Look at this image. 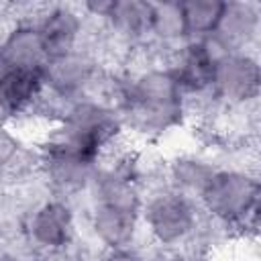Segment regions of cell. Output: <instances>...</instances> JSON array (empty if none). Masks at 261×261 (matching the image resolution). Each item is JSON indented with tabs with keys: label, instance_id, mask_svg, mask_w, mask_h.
<instances>
[{
	"label": "cell",
	"instance_id": "obj_13",
	"mask_svg": "<svg viewBox=\"0 0 261 261\" xmlns=\"http://www.w3.org/2000/svg\"><path fill=\"white\" fill-rule=\"evenodd\" d=\"M43 92L45 84L41 71L10 69L0 77V100L14 124L37 112Z\"/></svg>",
	"mask_w": 261,
	"mask_h": 261
},
{
	"label": "cell",
	"instance_id": "obj_16",
	"mask_svg": "<svg viewBox=\"0 0 261 261\" xmlns=\"http://www.w3.org/2000/svg\"><path fill=\"white\" fill-rule=\"evenodd\" d=\"M143 249H116V251H98L94 261H141Z\"/></svg>",
	"mask_w": 261,
	"mask_h": 261
},
{
	"label": "cell",
	"instance_id": "obj_19",
	"mask_svg": "<svg viewBox=\"0 0 261 261\" xmlns=\"http://www.w3.org/2000/svg\"><path fill=\"white\" fill-rule=\"evenodd\" d=\"M0 261H31V255H29V253L22 255L20 251L2 245V247H0Z\"/></svg>",
	"mask_w": 261,
	"mask_h": 261
},
{
	"label": "cell",
	"instance_id": "obj_2",
	"mask_svg": "<svg viewBox=\"0 0 261 261\" xmlns=\"http://www.w3.org/2000/svg\"><path fill=\"white\" fill-rule=\"evenodd\" d=\"M37 147V175L53 196L75 202L86 196L102 161L100 155L86 149L57 124H49Z\"/></svg>",
	"mask_w": 261,
	"mask_h": 261
},
{
	"label": "cell",
	"instance_id": "obj_3",
	"mask_svg": "<svg viewBox=\"0 0 261 261\" xmlns=\"http://www.w3.org/2000/svg\"><path fill=\"white\" fill-rule=\"evenodd\" d=\"M204 218L200 204L167 184L163 179L145 190L141 206V224L143 237L149 241V247L177 253L188 249L194 241V234Z\"/></svg>",
	"mask_w": 261,
	"mask_h": 261
},
{
	"label": "cell",
	"instance_id": "obj_12",
	"mask_svg": "<svg viewBox=\"0 0 261 261\" xmlns=\"http://www.w3.org/2000/svg\"><path fill=\"white\" fill-rule=\"evenodd\" d=\"M188 41L181 2L163 0L151 2V20H149V49L145 55L165 59L169 53L179 49Z\"/></svg>",
	"mask_w": 261,
	"mask_h": 261
},
{
	"label": "cell",
	"instance_id": "obj_7",
	"mask_svg": "<svg viewBox=\"0 0 261 261\" xmlns=\"http://www.w3.org/2000/svg\"><path fill=\"white\" fill-rule=\"evenodd\" d=\"M259 90L261 65L257 51H234L214 65L210 94L220 112L259 104Z\"/></svg>",
	"mask_w": 261,
	"mask_h": 261
},
{
	"label": "cell",
	"instance_id": "obj_4",
	"mask_svg": "<svg viewBox=\"0 0 261 261\" xmlns=\"http://www.w3.org/2000/svg\"><path fill=\"white\" fill-rule=\"evenodd\" d=\"M53 124L100 157L122 147L126 139L120 112L108 100L98 96H84L71 102Z\"/></svg>",
	"mask_w": 261,
	"mask_h": 261
},
{
	"label": "cell",
	"instance_id": "obj_18",
	"mask_svg": "<svg viewBox=\"0 0 261 261\" xmlns=\"http://www.w3.org/2000/svg\"><path fill=\"white\" fill-rule=\"evenodd\" d=\"M173 255L171 251H163V249H155V247H149L147 251H143V259L141 261H173Z\"/></svg>",
	"mask_w": 261,
	"mask_h": 261
},
{
	"label": "cell",
	"instance_id": "obj_15",
	"mask_svg": "<svg viewBox=\"0 0 261 261\" xmlns=\"http://www.w3.org/2000/svg\"><path fill=\"white\" fill-rule=\"evenodd\" d=\"M222 6H224L222 0H184L181 12H184L188 41L212 35L220 20Z\"/></svg>",
	"mask_w": 261,
	"mask_h": 261
},
{
	"label": "cell",
	"instance_id": "obj_6",
	"mask_svg": "<svg viewBox=\"0 0 261 261\" xmlns=\"http://www.w3.org/2000/svg\"><path fill=\"white\" fill-rule=\"evenodd\" d=\"M29 18L35 22L49 57L80 49L84 45H98V31L86 18L80 4H35Z\"/></svg>",
	"mask_w": 261,
	"mask_h": 261
},
{
	"label": "cell",
	"instance_id": "obj_1",
	"mask_svg": "<svg viewBox=\"0 0 261 261\" xmlns=\"http://www.w3.org/2000/svg\"><path fill=\"white\" fill-rule=\"evenodd\" d=\"M259 173L247 163H220L198 204L228 234H255L259 220Z\"/></svg>",
	"mask_w": 261,
	"mask_h": 261
},
{
	"label": "cell",
	"instance_id": "obj_5",
	"mask_svg": "<svg viewBox=\"0 0 261 261\" xmlns=\"http://www.w3.org/2000/svg\"><path fill=\"white\" fill-rule=\"evenodd\" d=\"M31 257L55 255L77 241V210L71 200L45 196L31 206L22 218L18 237Z\"/></svg>",
	"mask_w": 261,
	"mask_h": 261
},
{
	"label": "cell",
	"instance_id": "obj_11",
	"mask_svg": "<svg viewBox=\"0 0 261 261\" xmlns=\"http://www.w3.org/2000/svg\"><path fill=\"white\" fill-rule=\"evenodd\" d=\"M218 165V159L208 153L184 151L173 155L167 163H163L161 177L163 184L198 202L206 186L210 184L212 175L216 173Z\"/></svg>",
	"mask_w": 261,
	"mask_h": 261
},
{
	"label": "cell",
	"instance_id": "obj_9",
	"mask_svg": "<svg viewBox=\"0 0 261 261\" xmlns=\"http://www.w3.org/2000/svg\"><path fill=\"white\" fill-rule=\"evenodd\" d=\"M47 47L31 18L10 20L0 31V61L10 69L41 71L47 63Z\"/></svg>",
	"mask_w": 261,
	"mask_h": 261
},
{
	"label": "cell",
	"instance_id": "obj_17",
	"mask_svg": "<svg viewBox=\"0 0 261 261\" xmlns=\"http://www.w3.org/2000/svg\"><path fill=\"white\" fill-rule=\"evenodd\" d=\"M173 261H214L212 259V253H206V251H200V249H181L173 255Z\"/></svg>",
	"mask_w": 261,
	"mask_h": 261
},
{
	"label": "cell",
	"instance_id": "obj_8",
	"mask_svg": "<svg viewBox=\"0 0 261 261\" xmlns=\"http://www.w3.org/2000/svg\"><path fill=\"white\" fill-rule=\"evenodd\" d=\"M86 226L98 251L137 249L143 239L141 210L133 208L90 202L86 210Z\"/></svg>",
	"mask_w": 261,
	"mask_h": 261
},
{
	"label": "cell",
	"instance_id": "obj_14",
	"mask_svg": "<svg viewBox=\"0 0 261 261\" xmlns=\"http://www.w3.org/2000/svg\"><path fill=\"white\" fill-rule=\"evenodd\" d=\"M37 173V147L14 124H0V184L10 186Z\"/></svg>",
	"mask_w": 261,
	"mask_h": 261
},
{
	"label": "cell",
	"instance_id": "obj_10",
	"mask_svg": "<svg viewBox=\"0 0 261 261\" xmlns=\"http://www.w3.org/2000/svg\"><path fill=\"white\" fill-rule=\"evenodd\" d=\"M214 35L230 53L257 51L261 39V4L255 0L224 2Z\"/></svg>",
	"mask_w": 261,
	"mask_h": 261
}]
</instances>
